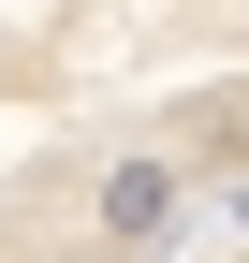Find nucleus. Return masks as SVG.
<instances>
[{
    "label": "nucleus",
    "mask_w": 249,
    "mask_h": 263,
    "mask_svg": "<svg viewBox=\"0 0 249 263\" xmlns=\"http://www.w3.org/2000/svg\"><path fill=\"white\" fill-rule=\"evenodd\" d=\"M191 176H249V88L191 103Z\"/></svg>",
    "instance_id": "f03ea898"
},
{
    "label": "nucleus",
    "mask_w": 249,
    "mask_h": 263,
    "mask_svg": "<svg viewBox=\"0 0 249 263\" xmlns=\"http://www.w3.org/2000/svg\"><path fill=\"white\" fill-rule=\"evenodd\" d=\"M59 263H103V249H59Z\"/></svg>",
    "instance_id": "7ed1b4c3"
},
{
    "label": "nucleus",
    "mask_w": 249,
    "mask_h": 263,
    "mask_svg": "<svg viewBox=\"0 0 249 263\" xmlns=\"http://www.w3.org/2000/svg\"><path fill=\"white\" fill-rule=\"evenodd\" d=\"M191 205H205L191 146H103V161H88V249H103V263L176 249V234H191Z\"/></svg>",
    "instance_id": "f257e3e1"
}]
</instances>
